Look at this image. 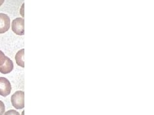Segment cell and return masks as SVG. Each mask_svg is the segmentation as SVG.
I'll use <instances>...</instances> for the list:
<instances>
[{
  "label": "cell",
  "instance_id": "8992f818",
  "mask_svg": "<svg viewBox=\"0 0 154 115\" xmlns=\"http://www.w3.org/2000/svg\"><path fill=\"white\" fill-rule=\"evenodd\" d=\"M24 55H25V49H23L18 51L16 55V61L17 64L23 68L25 67V61H24Z\"/></svg>",
  "mask_w": 154,
  "mask_h": 115
},
{
  "label": "cell",
  "instance_id": "7a4b0ae2",
  "mask_svg": "<svg viewBox=\"0 0 154 115\" xmlns=\"http://www.w3.org/2000/svg\"><path fill=\"white\" fill-rule=\"evenodd\" d=\"M12 30L18 35H25V20L23 18L17 17L12 22Z\"/></svg>",
  "mask_w": 154,
  "mask_h": 115
},
{
  "label": "cell",
  "instance_id": "3957f363",
  "mask_svg": "<svg viewBox=\"0 0 154 115\" xmlns=\"http://www.w3.org/2000/svg\"><path fill=\"white\" fill-rule=\"evenodd\" d=\"M12 90L10 81L5 78H0V95L7 97L10 95Z\"/></svg>",
  "mask_w": 154,
  "mask_h": 115
},
{
  "label": "cell",
  "instance_id": "ba28073f",
  "mask_svg": "<svg viewBox=\"0 0 154 115\" xmlns=\"http://www.w3.org/2000/svg\"><path fill=\"white\" fill-rule=\"evenodd\" d=\"M4 115H20V114H19L17 111H16V110L11 109L5 112V113H4Z\"/></svg>",
  "mask_w": 154,
  "mask_h": 115
},
{
  "label": "cell",
  "instance_id": "52a82bcc",
  "mask_svg": "<svg viewBox=\"0 0 154 115\" xmlns=\"http://www.w3.org/2000/svg\"><path fill=\"white\" fill-rule=\"evenodd\" d=\"M5 59H6V56L5 55V54L2 51H0V66L2 65L4 63L5 61Z\"/></svg>",
  "mask_w": 154,
  "mask_h": 115
},
{
  "label": "cell",
  "instance_id": "5b68a950",
  "mask_svg": "<svg viewBox=\"0 0 154 115\" xmlns=\"http://www.w3.org/2000/svg\"><path fill=\"white\" fill-rule=\"evenodd\" d=\"M14 69V63L13 61L6 56L5 61L4 63L0 66V72L3 74H7L11 72Z\"/></svg>",
  "mask_w": 154,
  "mask_h": 115
},
{
  "label": "cell",
  "instance_id": "277c9868",
  "mask_svg": "<svg viewBox=\"0 0 154 115\" xmlns=\"http://www.w3.org/2000/svg\"><path fill=\"white\" fill-rule=\"evenodd\" d=\"M11 27V19L5 13H0V33L7 32Z\"/></svg>",
  "mask_w": 154,
  "mask_h": 115
},
{
  "label": "cell",
  "instance_id": "9c48e42d",
  "mask_svg": "<svg viewBox=\"0 0 154 115\" xmlns=\"http://www.w3.org/2000/svg\"><path fill=\"white\" fill-rule=\"evenodd\" d=\"M5 111V106L4 103L0 100V115H3Z\"/></svg>",
  "mask_w": 154,
  "mask_h": 115
},
{
  "label": "cell",
  "instance_id": "30bf717a",
  "mask_svg": "<svg viewBox=\"0 0 154 115\" xmlns=\"http://www.w3.org/2000/svg\"><path fill=\"white\" fill-rule=\"evenodd\" d=\"M4 1H5V0H0V7H1L2 4H3Z\"/></svg>",
  "mask_w": 154,
  "mask_h": 115
},
{
  "label": "cell",
  "instance_id": "6da1fadb",
  "mask_svg": "<svg viewBox=\"0 0 154 115\" xmlns=\"http://www.w3.org/2000/svg\"><path fill=\"white\" fill-rule=\"evenodd\" d=\"M11 102L16 109H21L25 107V93L23 91H17L11 97Z\"/></svg>",
  "mask_w": 154,
  "mask_h": 115
}]
</instances>
